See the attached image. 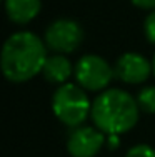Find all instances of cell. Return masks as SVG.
Returning a JSON list of instances; mask_svg holds the SVG:
<instances>
[{
    "mask_svg": "<svg viewBox=\"0 0 155 157\" xmlns=\"http://www.w3.org/2000/svg\"><path fill=\"white\" fill-rule=\"evenodd\" d=\"M45 42L37 33L28 30L15 32L3 42L0 65L9 82L22 84L42 72L47 60Z\"/></svg>",
    "mask_w": 155,
    "mask_h": 157,
    "instance_id": "cell-1",
    "label": "cell"
},
{
    "mask_svg": "<svg viewBox=\"0 0 155 157\" xmlns=\"http://www.w3.org/2000/svg\"><path fill=\"white\" fill-rule=\"evenodd\" d=\"M140 107L137 99L122 89H105L92 102V121L105 136H122L138 122Z\"/></svg>",
    "mask_w": 155,
    "mask_h": 157,
    "instance_id": "cell-2",
    "label": "cell"
},
{
    "mask_svg": "<svg viewBox=\"0 0 155 157\" xmlns=\"http://www.w3.org/2000/svg\"><path fill=\"white\" fill-rule=\"evenodd\" d=\"M52 110L62 124L68 127H79L92 114V102L85 89L79 84H62L52 97Z\"/></svg>",
    "mask_w": 155,
    "mask_h": 157,
    "instance_id": "cell-3",
    "label": "cell"
},
{
    "mask_svg": "<svg viewBox=\"0 0 155 157\" xmlns=\"http://www.w3.org/2000/svg\"><path fill=\"white\" fill-rule=\"evenodd\" d=\"M77 84L88 92L105 90L107 85L115 77L113 67L100 55L87 54L77 60L73 70Z\"/></svg>",
    "mask_w": 155,
    "mask_h": 157,
    "instance_id": "cell-4",
    "label": "cell"
},
{
    "mask_svg": "<svg viewBox=\"0 0 155 157\" xmlns=\"http://www.w3.org/2000/svg\"><path fill=\"white\" fill-rule=\"evenodd\" d=\"M43 40L50 50L67 55L82 45L83 30L79 22L72 18H58L47 27Z\"/></svg>",
    "mask_w": 155,
    "mask_h": 157,
    "instance_id": "cell-5",
    "label": "cell"
},
{
    "mask_svg": "<svg viewBox=\"0 0 155 157\" xmlns=\"http://www.w3.org/2000/svg\"><path fill=\"white\" fill-rule=\"evenodd\" d=\"M107 136L92 125L73 127L67 137V151L72 157H95L105 145Z\"/></svg>",
    "mask_w": 155,
    "mask_h": 157,
    "instance_id": "cell-6",
    "label": "cell"
},
{
    "mask_svg": "<svg viewBox=\"0 0 155 157\" xmlns=\"http://www.w3.org/2000/svg\"><path fill=\"white\" fill-rule=\"evenodd\" d=\"M113 72H115V77L120 78L122 82L137 85L149 78L152 72V63L138 52H125L117 59Z\"/></svg>",
    "mask_w": 155,
    "mask_h": 157,
    "instance_id": "cell-7",
    "label": "cell"
},
{
    "mask_svg": "<svg viewBox=\"0 0 155 157\" xmlns=\"http://www.w3.org/2000/svg\"><path fill=\"white\" fill-rule=\"evenodd\" d=\"M75 70V65H72V62L67 59V55L64 54H54L47 57L45 63H43L42 74L45 77L47 82L50 84H67V80Z\"/></svg>",
    "mask_w": 155,
    "mask_h": 157,
    "instance_id": "cell-8",
    "label": "cell"
},
{
    "mask_svg": "<svg viewBox=\"0 0 155 157\" xmlns=\"http://www.w3.org/2000/svg\"><path fill=\"white\" fill-rule=\"evenodd\" d=\"M40 0H5V13L10 22L17 25H25L32 22L40 13Z\"/></svg>",
    "mask_w": 155,
    "mask_h": 157,
    "instance_id": "cell-9",
    "label": "cell"
},
{
    "mask_svg": "<svg viewBox=\"0 0 155 157\" xmlns=\"http://www.w3.org/2000/svg\"><path fill=\"white\" fill-rule=\"evenodd\" d=\"M137 102H138L140 110L155 114V85L143 87L137 95Z\"/></svg>",
    "mask_w": 155,
    "mask_h": 157,
    "instance_id": "cell-10",
    "label": "cell"
},
{
    "mask_svg": "<svg viewBox=\"0 0 155 157\" xmlns=\"http://www.w3.org/2000/svg\"><path fill=\"white\" fill-rule=\"evenodd\" d=\"M125 157H155V149L149 144H137L128 149Z\"/></svg>",
    "mask_w": 155,
    "mask_h": 157,
    "instance_id": "cell-11",
    "label": "cell"
},
{
    "mask_svg": "<svg viewBox=\"0 0 155 157\" xmlns=\"http://www.w3.org/2000/svg\"><path fill=\"white\" fill-rule=\"evenodd\" d=\"M143 32H145L147 40L155 45V10H152L147 15L145 22H143Z\"/></svg>",
    "mask_w": 155,
    "mask_h": 157,
    "instance_id": "cell-12",
    "label": "cell"
},
{
    "mask_svg": "<svg viewBox=\"0 0 155 157\" xmlns=\"http://www.w3.org/2000/svg\"><path fill=\"white\" fill-rule=\"evenodd\" d=\"M130 2L142 10H155V0H130Z\"/></svg>",
    "mask_w": 155,
    "mask_h": 157,
    "instance_id": "cell-13",
    "label": "cell"
},
{
    "mask_svg": "<svg viewBox=\"0 0 155 157\" xmlns=\"http://www.w3.org/2000/svg\"><path fill=\"white\" fill-rule=\"evenodd\" d=\"M107 144H109L110 149H117L120 144V136H115V134H112V136H107Z\"/></svg>",
    "mask_w": 155,
    "mask_h": 157,
    "instance_id": "cell-14",
    "label": "cell"
},
{
    "mask_svg": "<svg viewBox=\"0 0 155 157\" xmlns=\"http://www.w3.org/2000/svg\"><path fill=\"white\" fill-rule=\"evenodd\" d=\"M152 72H153V75H155V55H153V60H152Z\"/></svg>",
    "mask_w": 155,
    "mask_h": 157,
    "instance_id": "cell-15",
    "label": "cell"
}]
</instances>
